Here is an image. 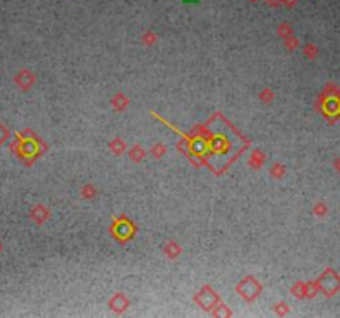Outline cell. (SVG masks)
I'll return each instance as SVG.
<instances>
[{"instance_id": "cell-1", "label": "cell", "mask_w": 340, "mask_h": 318, "mask_svg": "<svg viewBox=\"0 0 340 318\" xmlns=\"http://www.w3.org/2000/svg\"><path fill=\"white\" fill-rule=\"evenodd\" d=\"M335 168L338 169V173H340V157L337 159V163H335Z\"/></svg>"}]
</instances>
